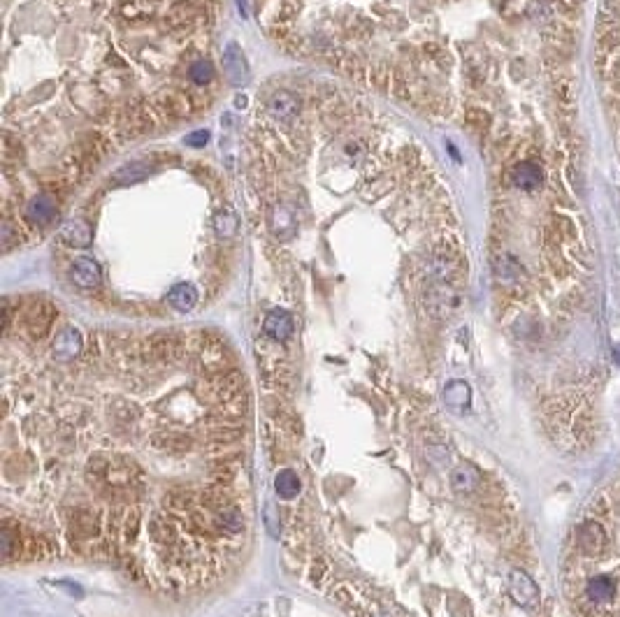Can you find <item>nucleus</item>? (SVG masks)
<instances>
[{
	"mask_svg": "<svg viewBox=\"0 0 620 617\" xmlns=\"http://www.w3.org/2000/svg\"><path fill=\"white\" fill-rule=\"evenodd\" d=\"M476 483H479V473L476 469H471V466H460V469H456V473H453V488L460 492L474 490Z\"/></svg>",
	"mask_w": 620,
	"mask_h": 617,
	"instance_id": "dca6fc26",
	"label": "nucleus"
},
{
	"mask_svg": "<svg viewBox=\"0 0 620 617\" xmlns=\"http://www.w3.org/2000/svg\"><path fill=\"white\" fill-rule=\"evenodd\" d=\"M511 181L523 191H534L539 189L544 181V170L536 163H518L511 172Z\"/></svg>",
	"mask_w": 620,
	"mask_h": 617,
	"instance_id": "6e6552de",
	"label": "nucleus"
},
{
	"mask_svg": "<svg viewBox=\"0 0 620 617\" xmlns=\"http://www.w3.org/2000/svg\"><path fill=\"white\" fill-rule=\"evenodd\" d=\"M444 399H446L449 406H456V408L467 406V401H469V388L465 386V383L453 381V383H449V386H446V390H444Z\"/></svg>",
	"mask_w": 620,
	"mask_h": 617,
	"instance_id": "4468645a",
	"label": "nucleus"
},
{
	"mask_svg": "<svg viewBox=\"0 0 620 617\" xmlns=\"http://www.w3.org/2000/svg\"><path fill=\"white\" fill-rule=\"evenodd\" d=\"M54 316H56V311H54L51 304H47V302L33 304V308L29 311V321H26V325H29V332L40 339V336H44L49 332V327L54 323Z\"/></svg>",
	"mask_w": 620,
	"mask_h": 617,
	"instance_id": "423d86ee",
	"label": "nucleus"
},
{
	"mask_svg": "<svg viewBox=\"0 0 620 617\" xmlns=\"http://www.w3.org/2000/svg\"><path fill=\"white\" fill-rule=\"evenodd\" d=\"M237 228H239V223H237V216H235L233 211H221L219 216L214 219L216 235L224 237V239L235 237V235H237Z\"/></svg>",
	"mask_w": 620,
	"mask_h": 617,
	"instance_id": "2eb2a0df",
	"label": "nucleus"
},
{
	"mask_svg": "<svg viewBox=\"0 0 620 617\" xmlns=\"http://www.w3.org/2000/svg\"><path fill=\"white\" fill-rule=\"evenodd\" d=\"M56 202H54V198H49V195H35V198L26 204V219L29 221H35V223H51L54 219H56Z\"/></svg>",
	"mask_w": 620,
	"mask_h": 617,
	"instance_id": "1a4fd4ad",
	"label": "nucleus"
},
{
	"mask_svg": "<svg viewBox=\"0 0 620 617\" xmlns=\"http://www.w3.org/2000/svg\"><path fill=\"white\" fill-rule=\"evenodd\" d=\"M509 592L521 606H534L539 601V590L523 571H514L509 576Z\"/></svg>",
	"mask_w": 620,
	"mask_h": 617,
	"instance_id": "20e7f679",
	"label": "nucleus"
},
{
	"mask_svg": "<svg viewBox=\"0 0 620 617\" xmlns=\"http://www.w3.org/2000/svg\"><path fill=\"white\" fill-rule=\"evenodd\" d=\"M224 68L228 72V77L233 84H244L249 79V68L242 51L237 49V44H228V49L224 54Z\"/></svg>",
	"mask_w": 620,
	"mask_h": 617,
	"instance_id": "9d476101",
	"label": "nucleus"
},
{
	"mask_svg": "<svg viewBox=\"0 0 620 617\" xmlns=\"http://www.w3.org/2000/svg\"><path fill=\"white\" fill-rule=\"evenodd\" d=\"M267 109H270V114L276 121H291L298 114V100H295L291 93H276V96H272Z\"/></svg>",
	"mask_w": 620,
	"mask_h": 617,
	"instance_id": "f8f14e48",
	"label": "nucleus"
},
{
	"mask_svg": "<svg viewBox=\"0 0 620 617\" xmlns=\"http://www.w3.org/2000/svg\"><path fill=\"white\" fill-rule=\"evenodd\" d=\"M263 330H265V334L270 336V339H274V341L291 339V334H293V330H295L293 316H291L289 311H284V308H272V311L265 316Z\"/></svg>",
	"mask_w": 620,
	"mask_h": 617,
	"instance_id": "f03ea898",
	"label": "nucleus"
},
{
	"mask_svg": "<svg viewBox=\"0 0 620 617\" xmlns=\"http://www.w3.org/2000/svg\"><path fill=\"white\" fill-rule=\"evenodd\" d=\"M207 139H209V133L207 130H198V133H191V135H186V139H184V142H186L189 146H205L207 144Z\"/></svg>",
	"mask_w": 620,
	"mask_h": 617,
	"instance_id": "a211bd4d",
	"label": "nucleus"
},
{
	"mask_svg": "<svg viewBox=\"0 0 620 617\" xmlns=\"http://www.w3.org/2000/svg\"><path fill=\"white\" fill-rule=\"evenodd\" d=\"M61 239L70 246H89L91 239H94V230L86 221L81 219H70L63 223L61 228Z\"/></svg>",
	"mask_w": 620,
	"mask_h": 617,
	"instance_id": "0eeeda50",
	"label": "nucleus"
},
{
	"mask_svg": "<svg viewBox=\"0 0 620 617\" xmlns=\"http://www.w3.org/2000/svg\"><path fill=\"white\" fill-rule=\"evenodd\" d=\"M562 576L574 617H620V471L583 506Z\"/></svg>",
	"mask_w": 620,
	"mask_h": 617,
	"instance_id": "f257e3e1",
	"label": "nucleus"
},
{
	"mask_svg": "<svg viewBox=\"0 0 620 617\" xmlns=\"http://www.w3.org/2000/svg\"><path fill=\"white\" fill-rule=\"evenodd\" d=\"M81 334L75 327H66L54 341V358L61 360V362H68L72 358H77L79 351H81Z\"/></svg>",
	"mask_w": 620,
	"mask_h": 617,
	"instance_id": "39448f33",
	"label": "nucleus"
},
{
	"mask_svg": "<svg viewBox=\"0 0 620 617\" xmlns=\"http://www.w3.org/2000/svg\"><path fill=\"white\" fill-rule=\"evenodd\" d=\"M274 490H276V494H279L281 499L298 497V492H300V478H298V473L291 471V469L279 471V473H276V478H274Z\"/></svg>",
	"mask_w": 620,
	"mask_h": 617,
	"instance_id": "ddd939ff",
	"label": "nucleus"
},
{
	"mask_svg": "<svg viewBox=\"0 0 620 617\" xmlns=\"http://www.w3.org/2000/svg\"><path fill=\"white\" fill-rule=\"evenodd\" d=\"M100 276H103V272H100V265L89 256L77 258L75 263H72V267H70L72 284H77L79 288H96L100 284Z\"/></svg>",
	"mask_w": 620,
	"mask_h": 617,
	"instance_id": "7ed1b4c3",
	"label": "nucleus"
},
{
	"mask_svg": "<svg viewBox=\"0 0 620 617\" xmlns=\"http://www.w3.org/2000/svg\"><path fill=\"white\" fill-rule=\"evenodd\" d=\"M265 520H267V529H270L272 536H279V529H276V522H279V516L274 518V506L267 503L265 506Z\"/></svg>",
	"mask_w": 620,
	"mask_h": 617,
	"instance_id": "6ab92c4d",
	"label": "nucleus"
},
{
	"mask_svg": "<svg viewBox=\"0 0 620 617\" xmlns=\"http://www.w3.org/2000/svg\"><path fill=\"white\" fill-rule=\"evenodd\" d=\"M211 77H214V68H211V63L209 61H196L191 65V79L196 81V84H207Z\"/></svg>",
	"mask_w": 620,
	"mask_h": 617,
	"instance_id": "f3484780",
	"label": "nucleus"
},
{
	"mask_svg": "<svg viewBox=\"0 0 620 617\" xmlns=\"http://www.w3.org/2000/svg\"><path fill=\"white\" fill-rule=\"evenodd\" d=\"M168 302H170L172 308L186 313V311H191L193 306H196L198 291L191 284H177V286H172V291L168 293Z\"/></svg>",
	"mask_w": 620,
	"mask_h": 617,
	"instance_id": "9b49d317",
	"label": "nucleus"
}]
</instances>
